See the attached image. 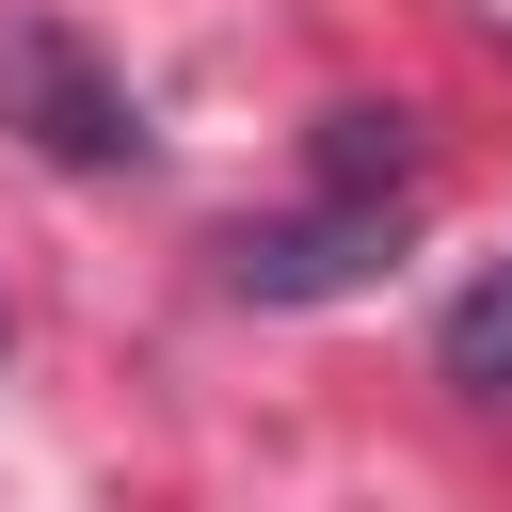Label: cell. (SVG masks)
I'll list each match as a JSON object with an SVG mask.
<instances>
[{
	"label": "cell",
	"instance_id": "obj_1",
	"mask_svg": "<svg viewBox=\"0 0 512 512\" xmlns=\"http://www.w3.org/2000/svg\"><path fill=\"white\" fill-rule=\"evenodd\" d=\"M0 128L64 176H144V96L64 32V16H0Z\"/></svg>",
	"mask_w": 512,
	"mask_h": 512
},
{
	"label": "cell",
	"instance_id": "obj_3",
	"mask_svg": "<svg viewBox=\"0 0 512 512\" xmlns=\"http://www.w3.org/2000/svg\"><path fill=\"white\" fill-rule=\"evenodd\" d=\"M432 352H448V384H480V400H512V256H496V272H480V288L448 304V336H432Z\"/></svg>",
	"mask_w": 512,
	"mask_h": 512
},
{
	"label": "cell",
	"instance_id": "obj_2",
	"mask_svg": "<svg viewBox=\"0 0 512 512\" xmlns=\"http://www.w3.org/2000/svg\"><path fill=\"white\" fill-rule=\"evenodd\" d=\"M400 208L416 192H304L288 224H240L224 240V288L240 304H336V288H368V256L400 240Z\"/></svg>",
	"mask_w": 512,
	"mask_h": 512
}]
</instances>
